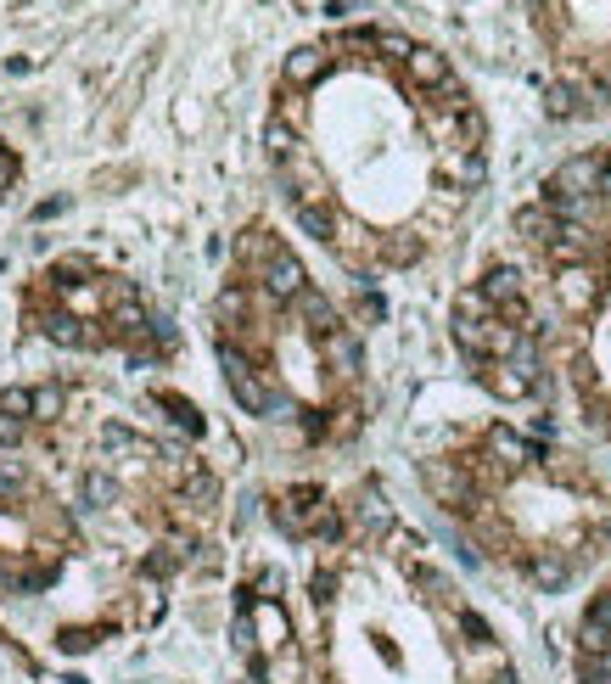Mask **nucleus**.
I'll list each match as a JSON object with an SVG mask.
<instances>
[{
	"label": "nucleus",
	"instance_id": "13",
	"mask_svg": "<svg viewBox=\"0 0 611 684\" xmlns=\"http://www.w3.org/2000/svg\"><path fill=\"white\" fill-rule=\"evenodd\" d=\"M545 113L550 118H578L583 113V96L572 91V84H550V91H545Z\"/></svg>",
	"mask_w": 611,
	"mask_h": 684
},
{
	"label": "nucleus",
	"instance_id": "18",
	"mask_svg": "<svg viewBox=\"0 0 611 684\" xmlns=\"http://www.w3.org/2000/svg\"><path fill=\"white\" fill-rule=\"evenodd\" d=\"M23 426H29V421H18V415H0V444H23Z\"/></svg>",
	"mask_w": 611,
	"mask_h": 684
},
{
	"label": "nucleus",
	"instance_id": "8",
	"mask_svg": "<svg viewBox=\"0 0 611 684\" xmlns=\"http://www.w3.org/2000/svg\"><path fill=\"white\" fill-rule=\"evenodd\" d=\"M314 349H320L325 371H336V376H360V365H365V354H360V336L348 331V325H336L331 336H320Z\"/></svg>",
	"mask_w": 611,
	"mask_h": 684
},
{
	"label": "nucleus",
	"instance_id": "3",
	"mask_svg": "<svg viewBox=\"0 0 611 684\" xmlns=\"http://www.w3.org/2000/svg\"><path fill=\"white\" fill-rule=\"evenodd\" d=\"M600 168H605V157L600 152H578V157H567L556 175L545 180V197H600Z\"/></svg>",
	"mask_w": 611,
	"mask_h": 684
},
{
	"label": "nucleus",
	"instance_id": "10",
	"mask_svg": "<svg viewBox=\"0 0 611 684\" xmlns=\"http://www.w3.org/2000/svg\"><path fill=\"white\" fill-rule=\"evenodd\" d=\"M174 477H180V499L197 505V510H208V505L219 499V477H214L203 460H180V466H174Z\"/></svg>",
	"mask_w": 611,
	"mask_h": 684
},
{
	"label": "nucleus",
	"instance_id": "2",
	"mask_svg": "<svg viewBox=\"0 0 611 684\" xmlns=\"http://www.w3.org/2000/svg\"><path fill=\"white\" fill-rule=\"evenodd\" d=\"M421 477H426L432 499H438L444 510H477V477H472L466 460H426Z\"/></svg>",
	"mask_w": 611,
	"mask_h": 684
},
{
	"label": "nucleus",
	"instance_id": "9",
	"mask_svg": "<svg viewBox=\"0 0 611 684\" xmlns=\"http://www.w3.org/2000/svg\"><path fill=\"white\" fill-rule=\"evenodd\" d=\"M325 68H331V51H325V45H298V51L281 62V84H287V91H309V84H320Z\"/></svg>",
	"mask_w": 611,
	"mask_h": 684
},
{
	"label": "nucleus",
	"instance_id": "12",
	"mask_svg": "<svg viewBox=\"0 0 611 684\" xmlns=\"http://www.w3.org/2000/svg\"><path fill=\"white\" fill-rule=\"evenodd\" d=\"M40 331L51 342H62V349H91V342H96V331H84V320H73V314H51Z\"/></svg>",
	"mask_w": 611,
	"mask_h": 684
},
{
	"label": "nucleus",
	"instance_id": "4",
	"mask_svg": "<svg viewBox=\"0 0 611 684\" xmlns=\"http://www.w3.org/2000/svg\"><path fill=\"white\" fill-rule=\"evenodd\" d=\"M404 73H410L415 91H426V96H460L449 56H444V51H432V45H415V51H410V62H404Z\"/></svg>",
	"mask_w": 611,
	"mask_h": 684
},
{
	"label": "nucleus",
	"instance_id": "7",
	"mask_svg": "<svg viewBox=\"0 0 611 684\" xmlns=\"http://www.w3.org/2000/svg\"><path fill=\"white\" fill-rule=\"evenodd\" d=\"M477 376H483V387L494 393V398H505V404H516V398H534L545 382L539 376H528L521 365H510V360H488V365H477Z\"/></svg>",
	"mask_w": 611,
	"mask_h": 684
},
{
	"label": "nucleus",
	"instance_id": "15",
	"mask_svg": "<svg viewBox=\"0 0 611 684\" xmlns=\"http://www.w3.org/2000/svg\"><path fill=\"white\" fill-rule=\"evenodd\" d=\"M84 499H91V505H113L118 499V483L107 471H84Z\"/></svg>",
	"mask_w": 611,
	"mask_h": 684
},
{
	"label": "nucleus",
	"instance_id": "17",
	"mask_svg": "<svg viewBox=\"0 0 611 684\" xmlns=\"http://www.w3.org/2000/svg\"><path fill=\"white\" fill-rule=\"evenodd\" d=\"M376 51H382V56H393V62H410L415 40H404V34H387V29H382V34H376Z\"/></svg>",
	"mask_w": 611,
	"mask_h": 684
},
{
	"label": "nucleus",
	"instance_id": "1",
	"mask_svg": "<svg viewBox=\"0 0 611 684\" xmlns=\"http://www.w3.org/2000/svg\"><path fill=\"white\" fill-rule=\"evenodd\" d=\"M219 365H225V382H230V398L247 410V415H276L281 410V393L270 387V376L252 365L247 349H236V342H219Z\"/></svg>",
	"mask_w": 611,
	"mask_h": 684
},
{
	"label": "nucleus",
	"instance_id": "6",
	"mask_svg": "<svg viewBox=\"0 0 611 684\" xmlns=\"http://www.w3.org/2000/svg\"><path fill=\"white\" fill-rule=\"evenodd\" d=\"M483 455L494 460V471L499 477H510V471H528V466H539L545 455L521 438V433H510V426H488V438H483Z\"/></svg>",
	"mask_w": 611,
	"mask_h": 684
},
{
	"label": "nucleus",
	"instance_id": "11",
	"mask_svg": "<svg viewBox=\"0 0 611 684\" xmlns=\"http://www.w3.org/2000/svg\"><path fill=\"white\" fill-rule=\"evenodd\" d=\"M477 287L488 292V303H494V314H499V309H510V303H521V298H528V292H521V276H516L510 265H488Z\"/></svg>",
	"mask_w": 611,
	"mask_h": 684
},
{
	"label": "nucleus",
	"instance_id": "5",
	"mask_svg": "<svg viewBox=\"0 0 611 684\" xmlns=\"http://www.w3.org/2000/svg\"><path fill=\"white\" fill-rule=\"evenodd\" d=\"M556 303L567 314H589L600 303V270L594 265H556Z\"/></svg>",
	"mask_w": 611,
	"mask_h": 684
},
{
	"label": "nucleus",
	"instance_id": "16",
	"mask_svg": "<svg viewBox=\"0 0 611 684\" xmlns=\"http://www.w3.org/2000/svg\"><path fill=\"white\" fill-rule=\"evenodd\" d=\"M62 387H34V421H56L62 415Z\"/></svg>",
	"mask_w": 611,
	"mask_h": 684
},
{
	"label": "nucleus",
	"instance_id": "14",
	"mask_svg": "<svg viewBox=\"0 0 611 684\" xmlns=\"http://www.w3.org/2000/svg\"><path fill=\"white\" fill-rule=\"evenodd\" d=\"M0 415L34 421V387H7V393H0Z\"/></svg>",
	"mask_w": 611,
	"mask_h": 684
}]
</instances>
